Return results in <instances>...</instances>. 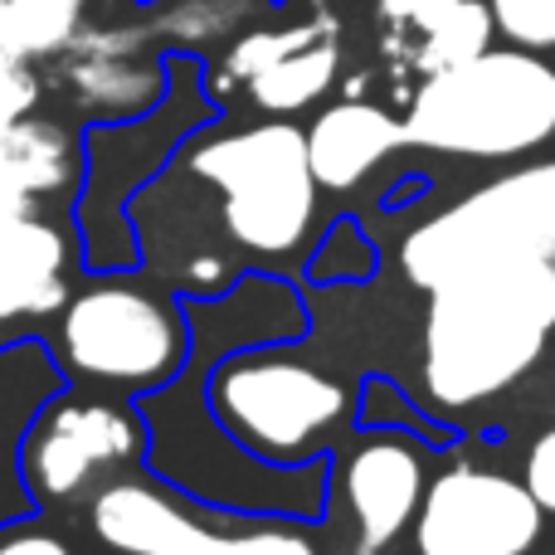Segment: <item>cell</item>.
I'll return each instance as SVG.
<instances>
[{"instance_id":"18","label":"cell","mask_w":555,"mask_h":555,"mask_svg":"<svg viewBox=\"0 0 555 555\" xmlns=\"http://www.w3.org/2000/svg\"><path fill=\"white\" fill-rule=\"evenodd\" d=\"M78 15H83V0H5L10 44L25 59L59 54L64 44H74Z\"/></svg>"},{"instance_id":"6","label":"cell","mask_w":555,"mask_h":555,"mask_svg":"<svg viewBox=\"0 0 555 555\" xmlns=\"http://www.w3.org/2000/svg\"><path fill=\"white\" fill-rule=\"evenodd\" d=\"M59 351L78 380L146 395L191 365L195 332L176 293L137 283H93L64 302Z\"/></svg>"},{"instance_id":"19","label":"cell","mask_w":555,"mask_h":555,"mask_svg":"<svg viewBox=\"0 0 555 555\" xmlns=\"http://www.w3.org/2000/svg\"><path fill=\"white\" fill-rule=\"evenodd\" d=\"M375 273V249L371 240H365V230L356 220H336L332 230H326L322 249H317V259L307 263V278L312 283H365V278Z\"/></svg>"},{"instance_id":"22","label":"cell","mask_w":555,"mask_h":555,"mask_svg":"<svg viewBox=\"0 0 555 555\" xmlns=\"http://www.w3.org/2000/svg\"><path fill=\"white\" fill-rule=\"evenodd\" d=\"M521 482H527L531 498L546 507V517H555V424L527 449V473H521Z\"/></svg>"},{"instance_id":"2","label":"cell","mask_w":555,"mask_h":555,"mask_svg":"<svg viewBox=\"0 0 555 555\" xmlns=\"http://www.w3.org/2000/svg\"><path fill=\"white\" fill-rule=\"evenodd\" d=\"M555 142V64L541 49H482L429 74L404 107V146L468 162H517Z\"/></svg>"},{"instance_id":"11","label":"cell","mask_w":555,"mask_h":555,"mask_svg":"<svg viewBox=\"0 0 555 555\" xmlns=\"http://www.w3.org/2000/svg\"><path fill=\"white\" fill-rule=\"evenodd\" d=\"M429 443L410 429H371L341 463V492L356 521V555H380L400 531L414 527V512L429 488Z\"/></svg>"},{"instance_id":"9","label":"cell","mask_w":555,"mask_h":555,"mask_svg":"<svg viewBox=\"0 0 555 555\" xmlns=\"http://www.w3.org/2000/svg\"><path fill=\"white\" fill-rule=\"evenodd\" d=\"M420 555H527L546 531V507L527 482L482 463H453L414 512Z\"/></svg>"},{"instance_id":"21","label":"cell","mask_w":555,"mask_h":555,"mask_svg":"<svg viewBox=\"0 0 555 555\" xmlns=\"http://www.w3.org/2000/svg\"><path fill=\"white\" fill-rule=\"evenodd\" d=\"M35 78L25 68V54H15L10 44V20H5V0H0V127L25 117L35 107Z\"/></svg>"},{"instance_id":"7","label":"cell","mask_w":555,"mask_h":555,"mask_svg":"<svg viewBox=\"0 0 555 555\" xmlns=\"http://www.w3.org/2000/svg\"><path fill=\"white\" fill-rule=\"evenodd\" d=\"M166 103V98H162ZM162 103L146 107L122 122H98L83 137V195H78V224H83L88 244V269H132L137 240L127 224V205L132 195L162 171L166 156L195 132V127L215 122L210 93L191 103L176 122H162Z\"/></svg>"},{"instance_id":"13","label":"cell","mask_w":555,"mask_h":555,"mask_svg":"<svg viewBox=\"0 0 555 555\" xmlns=\"http://www.w3.org/2000/svg\"><path fill=\"white\" fill-rule=\"evenodd\" d=\"M68 254L39 205H0V322L59 312L68 302Z\"/></svg>"},{"instance_id":"12","label":"cell","mask_w":555,"mask_h":555,"mask_svg":"<svg viewBox=\"0 0 555 555\" xmlns=\"http://www.w3.org/2000/svg\"><path fill=\"white\" fill-rule=\"evenodd\" d=\"M385 29V49L414 74H443L492 49L498 20L488 0H375Z\"/></svg>"},{"instance_id":"17","label":"cell","mask_w":555,"mask_h":555,"mask_svg":"<svg viewBox=\"0 0 555 555\" xmlns=\"http://www.w3.org/2000/svg\"><path fill=\"white\" fill-rule=\"evenodd\" d=\"M74 83L78 103L122 122V117H137L162 103L166 88H171V68H166V59L162 64H122V54H93L74 74Z\"/></svg>"},{"instance_id":"14","label":"cell","mask_w":555,"mask_h":555,"mask_svg":"<svg viewBox=\"0 0 555 555\" xmlns=\"http://www.w3.org/2000/svg\"><path fill=\"white\" fill-rule=\"evenodd\" d=\"M404 146V117L390 107L365 103V98H346L317 113L307 127V162L322 191H356L390 152Z\"/></svg>"},{"instance_id":"10","label":"cell","mask_w":555,"mask_h":555,"mask_svg":"<svg viewBox=\"0 0 555 555\" xmlns=\"http://www.w3.org/2000/svg\"><path fill=\"white\" fill-rule=\"evenodd\" d=\"M146 449L142 410L107 400H59L29 424L20 443V473L35 502H68L93 488L98 473L132 463Z\"/></svg>"},{"instance_id":"8","label":"cell","mask_w":555,"mask_h":555,"mask_svg":"<svg viewBox=\"0 0 555 555\" xmlns=\"http://www.w3.org/2000/svg\"><path fill=\"white\" fill-rule=\"evenodd\" d=\"M93 537L117 555H312L307 521L249 517L244 531H215L195 521L171 492L142 478H113L93 492Z\"/></svg>"},{"instance_id":"3","label":"cell","mask_w":555,"mask_h":555,"mask_svg":"<svg viewBox=\"0 0 555 555\" xmlns=\"http://www.w3.org/2000/svg\"><path fill=\"white\" fill-rule=\"evenodd\" d=\"M555 259V156L512 166L449 210L420 220L400 244V269L420 293L449 278Z\"/></svg>"},{"instance_id":"5","label":"cell","mask_w":555,"mask_h":555,"mask_svg":"<svg viewBox=\"0 0 555 555\" xmlns=\"http://www.w3.org/2000/svg\"><path fill=\"white\" fill-rule=\"evenodd\" d=\"M205 404L240 449L273 468L322 459V443L351 410V390L322 365L278 356L273 346H234L205 375Z\"/></svg>"},{"instance_id":"4","label":"cell","mask_w":555,"mask_h":555,"mask_svg":"<svg viewBox=\"0 0 555 555\" xmlns=\"http://www.w3.org/2000/svg\"><path fill=\"white\" fill-rule=\"evenodd\" d=\"M185 171L220 191L230 240L259 259H287L312 234L322 185L307 162V132L283 117L195 142Z\"/></svg>"},{"instance_id":"20","label":"cell","mask_w":555,"mask_h":555,"mask_svg":"<svg viewBox=\"0 0 555 555\" xmlns=\"http://www.w3.org/2000/svg\"><path fill=\"white\" fill-rule=\"evenodd\" d=\"M498 29L521 49H555V0H488Z\"/></svg>"},{"instance_id":"15","label":"cell","mask_w":555,"mask_h":555,"mask_svg":"<svg viewBox=\"0 0 555 555\" xmlns=\"http://www.w3.org/2000/svg\"><path fill=\"white\" fill-rule=\"evenodd\" d=\"M83 171V142L44 117H15L0 127V205H44Z\"/></svg>"},{"instance_id":"16","label":"cell","mask_w":555,"mask_h":555,"mask_svg":"<svg viewBox=\"0 0 555 555\" xmlns=\"http://www.w3.org/2000/svg\"><path fill=\"white\" fill-rule=\"evenodd\" d=\"M336 74H341V29L332 25L317 39H307V44L287 49L283 59L263 64L259 74L244 78V83H249V98L263 107V113L287 117V113H302V107H312L317 98L332 93Z\"/></svg>"},{"instance_id":"23","label":"cell","mask_w":555,"mask_h":555,"mask_svg":"<svg viewBox=\"0 0 555 555\" xmlns=\"http://www.w3.org/2000/svg\"><path fill=\"white\" fill-rule=\"evenodd\" d=\"M0 555H74V546L54 531H10L0 537Z\"/></svg>"},{"instance_id":"1","label":"cell","mask_w":555,"mask_h":555,"mask_svg":"<svg viewBox=\"0 0 555 555\" xmlns=\"http://www.w3.org/2000/svg\"><path fill=\"white\" fill-rule=\"evenodd\" d=\"M555 336V259L449 278L424 307L420 371L443 414L482 410L546 356Z\"/></svg>"}]
</instances>
